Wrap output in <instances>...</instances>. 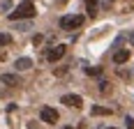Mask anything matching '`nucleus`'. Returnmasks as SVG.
<instances>
[{"label": "nucleus", "mask_w": 134, "mask_h": 129, "mask_svg": "<svg viewBox=\"0 0 134 129\" xmlns=\"http://www.w3.org/2000/svg\"><path fill=\"white\" fill-rule=\"evenodd\" d=\"M35 2H30V0H23L12 14H9V21H19V19H32L35 16Z\"/></svg>", "instance_id": "nucleus-1"}, {"label": "nucleus", "mask_w": 134, "mask_h": 129, "mask_svg": "<svg viewBox=\"0 0 134 129\" xmlns=\"http://www.w3.org/2000/svg\"><path fill=\"white\" fill-rule=\"evenodd\" d=\"M83 26V14H74V16H63L60 19V28L63 30H76Z\"/></svg>", "instance_id": "nucleus-2"}, {"label": "nucleus", "mask_w": 134, "mask_h": 129, "mask_svg": "<svg viewBox=\"0 0 134 129\" xmlns=\"http://www.w3.org/2000/svg\"><path fill=\"white\" fill-rule=\"evenodd\" d=\"M65 51H67L65 44H58V46H53V49H49V51L44 53V58H46L49 62H58V60L65 55Z\"/></svg>", "instance_id": "nucleus-3"}, {"label": "nucleus", "mask_w": 134, "mask_h": 129, "mask_svg": "<svg viewBox=\"0 0 134 129\" xmlns=\"http://www.w3.org/2000/svg\"><path fill=\"white\" fill-rule=\"evenodd\" d=\"M42 120H44V122H46V125H53V122H58V111H55V108H49V106H46V108H42Z\"/></svg>", "instance_id": "nucleus-4"}, {"label": "nucleus", "mask_w": 134, "mask_h": 129, "mask_svg": "<svg viewBox=\"0 0 134 129\" xmlns=\"http://www.w3.org/2000/svg\"><path fill=\"white\" fill-rule=\"evenodd\" d=\"M63 104L72 106V108H79L81 104H83V99H81L79 95H65V97H63Z\"/></svg>", "instance_id": "nucleus-5"}, {"label": "nucleus", "mask_w": 134, "mask_h": 129, "mask_svg": "<svg viewBox=\"0 0 134 129\" xmlns=\"http://www.w3.org/2000/svg\"><path fill=\"white\" fill-rule=\"evenodd\" d=\"M127 60H130V51L127 49H120V51L113 53V62L116 64H122V62H127Z\"/></svg>", "instance_id": "nucleus-6"}, {"label": "nucleus", "mask_w": 134, "mask_h": 129, "mask_svg": "<svg viewBox=\"0 0 134 129\" xmlns=\"http://www.w3.org/2000/svg\"><path fill=\"white\" fill-rule=\"evenodd\" d=\"M0 81H2L5 85H21V78L16 76V74H2Z\"/></svg>", "instance_id": "nucleus-7"}, {"label": "nucleus", "mask_w": 134, "mask_h": 129, "mask_svg": "<svg viewBox=\"0 0 134 129\" xmlns=\"http://www.w3.org/2000/svg\"><path fill=\"white\" fill-rule=\"evenodd\" d=\"M30 67H32V60H30V58H19V60H16V69H21V72H26Z\"/></svg>", "instance_id": "nucleus-8"}, {"label": "nucleus", "mask_w": 134, "mask_h": 129, "mask_svg": "<svg viewBox=\"0 0 134 129\" xmlns=\"http://www.w3.org/2000/svg\"><path fill=\"white\" fill-rule=\"evenodd\" d=\"M86 9L88 16H97V0H86Z\"/></svg>", "instance_id": "nucleus-9"}, {"label": "nucleus", "mask_w": 134, "mask_h": 129, "mask_svg": "<svg viewBox=\"0 0 134 129\" xmlns=\"http://www.w3.org/2000/svg\"><path fill=\"white\" fill-rule=\"evenodd\" d=\"M93 115H111V108H104V106H93L90 111Z\"/></svg>", "instance_id": "nucleus-10"}, {"label": "nucleus", "mask_w": 134, "mask_h": 129, "mask_svg": "<svg viewBox=\"0 0 134 129\" xmlns=\"http://www.w3.org/2000/svg\"><path fill=\"white\" fill-rule=\"evenodd\" d=\"M9 44H12V37L5 35V32H0V49H2V46H9Z\"/></svg>", "instance_id": "nucleus-11"}, {"label": "nucleus", "mask_w": 134, "mask_h": 129, "mask_svg": "<svg viewBox=\"0 0 134 129\" xmlns=\"http://www.w3.org/2000/svg\"><path fill=\"white\" fill-rule=\"evenodd\" d=\"M86 74H90V76H99V74H102V67H86Z\"/></svg>", "instance_id": "nucleus-12"}, {"label": "nucleus", "mask_w": 134, "mask_h": 129, "mask_svg": "<svg viewBox=\"0 0 134 129\" xmlns=\"http://www.w3.org/2000/svg\"><path fill=\"white\" fill-rule=\"evenodd\" d=\"M99 92H104V95H109V92H111V83H107V81H102V83H99Z\"/></svg>", "instance_id": "nucleus-13"}, {"label": "nucleus", "mask_w": 134, "mask_h": 129, "mask_svg": "<svg viewBox=\"0 0 134 129\" xmlns=\"http://www.w3.org/2000/svg\"><path fill=\"white\" fill-rule=\"evenodd\" d=\"M32 42H35V44H37V46H40L42 42H44V37H42V35H35V39H32Z\"/></svg>", "instance_id": "nucleus-14"}, {"label": "nucleus", "mask_w": 134, "mask_h": 129, "mask_svg": "<svg viewBox=\"0 0 134 129\" xmlns=\"http://www.w3.org/2000/svg\"><path fill=\"white\" fill-rule=\"evenodd\" d=\"M127 129H134V118H127Z\"/></svg>", "instance_id": "nucleus-15"}, {"label": "nucleus", "mask_w": 134, "mask_h": 129, "mask_svg": "<svg viewBox=\"0 0 134 129\" xmlns=\"http://www.w3.org/2000/svg\"><path fill=\"white\" fill-rule=\"evenodd\" d=\"M0 60H5V51H0Z\"/></svg>", "instance_id": "nucleus-16"}, {"label": "nucleus", "mask_w": 134, "mask_h": 129, "mask_svg": "<svg viewBox=\"0 0 134 129\" xmlns=\"http://www.w3.org/2000/svg\"><path fill=\"white\" fill-rule=\"evenodd\" d=\"M65 129H72V127H65Z\"/></svg>", "instance_id": "nucleus-17"}, {"label": "nucleus", "mask_w": 134, "mask_h": 129, "mask_svg": "<svg viewBox=\"0 0 134 129\" xmlns=\"http://www.w3.org/2000/svg\"><path fill=\"white\" fill-rule=\"evenodd\" d=\"M111 129H116V127H111Z\"/></svg>", "instance_id": "nucleus-18"}]
</instances>
